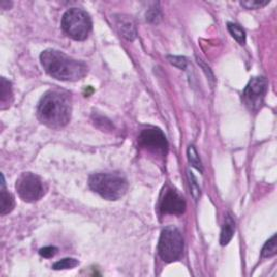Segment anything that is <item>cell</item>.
Instances as JSON below:
<instances>
[{
    "label": "cell",
    "mask_w": 277,
    "mask_h": 277,
    "mask_svg": "<svg viewBox=\"0 0 277 277\" xmlns=\"http://www.w3.org/2000/svg\"><path fill=\"white\" fill-rule=\"evenodd\" d=\"M72 98L69 92L60 89L49 90L40 99L37 117L41 124L51 129H61L70 122Z\"/></svg>",
    "instance_id": "obj_1"
},
{
    "label": "cell",
    "mask_w": 277,
    "mask_h": 277,
    "mask_svg": "<svg viewBox=\"0 0 277 277\" xmlns=\"http://www.w3.org/2000/svg\"><path fill=\"white\" fill-rule=\"evenodd\" d=\"M40 63L50 76L61 81H78L88 73L86 63L54 49H47L41 52Z\"/></svg>",
    "instance_id": "obj_2"
},
{
    "label": "cell",
    "mask_w": 277,
    "mask_h": 277,
    "mask_svg": "<svg viewBox=\"0 0 277 277\" xmlns=\"http://www.w3.org/2000/svg\"><path fill=\"white\" fill-rule=\"evenodd\" d=\"M90 189L107 200H118L128 190V182L118 173H95L89 178Z\"/></svg>",
    "instance_id": "obj_3"
},
{
    "label": "cell",
    "mask_w": 277,
    "mask_h": 277,
    "mask_svg": "<svg viewBox=\"0 0 277 277\" xmlns=\"http://www.w3.org/2000/svg\"><path fill=\"white\" fill-rule=\"evenodd\" d=\"M62 28L74 40H85L92 29V21L85 10L72 8L63 15Z\"/></svg>",
    "instance_id": "obj_4"
},
{
    "label": "cell",
    "mask_w": 277,
    "mask_h": 277,
    "mask_svg": "<svg viewBox=\"0 0 277 277\" xmlns=\"http://www.w3.org/2000/svg\"><path fill=\"white\" fill-rule=\"evenodd\" d=\"M184 240L181 232L174 226H167L158 241V255L163 261L171 263L179 260L183 254Z\"/></svg>",
    "instance_id": "obj_5"
},
{
    "label": "cell",
    "mask_w": 277,
    "mask_h": 277,
    "mask_svg": "<svg viewBox=\"0 0 277 277\" xmlns=\"http://www.w3.org/2000/svg\"><path fill=\"white\" fill-rule=\"evenodd\" d=\"M19 196L26 203L39 200L45 194L44 183L38 175L32 172H25L20 175L15 184Z\"/></svg>",
    "instance_id": "obj_6"
},
{
    "label": "cell",
    "mask_w": 277,
    "mask_h": 277,
    "mask_svg": "<svg viewBox=\"0 0 277 277\" xmlns=\"http://www.w3.org/2000/svg\"><path fill=\"white\" fill-rule=\"evenodd\" d=\"M267 91V80L264 77L251 78L246 86L242 99L250 111L257 112L262 106Z\"/></svg>",
    "instance_id": "obj_7"
},
{
    "label": "cell",
    "mask_w": 277,
    "mask_h": 277,
    "mask_svg": "<svg viewBox=\"0 0 277 277\" xmlns=\"http://www.w3.org/2000/svg\"><path fill=\"white\" fill-rule=\"evenodd\" d=\"M139 144L150 152L166 155L168 150V141L164 132L158 128H147L139 134Z\"/></svg>",
    "instance_id": "obj_8"
},
{
    "label": "cell",
    "mask_w": 277,
    "mask_h": 277,
    "mask_svg": "<svg viewBox=\"0 0 277 277\" xmlns=\"http://www.w3.org/2000/svg\"><path fill=\"white\" fill-rule=\"evenodd\" d=\"M161 211L167 214H182L186 211L187 203L177 191L168 189L161 199Z\"/></svg>",
    "instance_id": "obj_9"
},
{
    "label": "cell",
    "mask_w": 277,
    "mask_h": 277,
    "mask_svg": "<svg viewBox=\"0 0 277 277\" xmlns=\"http://www.w3.org/2000/svg\"><path fill=\"white\" fill-rule=\"evenodd\" d=\"M117 27H118L121 35L127 40H134L137 37V27L133 20L129 16L118 15L116 18Z\"/></svg>",
    "instance_id": "obj_10"
},
{
    "label": "cell",
    "mask_w": 277,
    "mask_h": 277,
    "mask_svg": "<svg viewBox=\"0 0 277 277\" xmlns=\"http://www.w3.org/2000/svg\"><path fill=\"white\" fill-rule=\"evenodd\" d=\"M14 208V198L5 186V178L2 174V188H0V213L3 216L10 213Z\"/></svg>",
    "instance_id": "obj_11"
},
{
    "label": "cell",
    "mask_w": 277,
    "mask_h": 277,
    "mask_svg": "<svg viewBox=\"0 0 277 277\" xmlns=\"http://www.w3.org/2000/svg\"><path fill=\"white\" fill-rule=\"evenodd\" d=\"M12 102V87L11 82L6 78H2V92H0V103L2 108L5 110Z\"/></svg>",
    "instance_id": "obj_12"
},
{
    "label": "cell",
    "mask_w": 277,
    "mask_h": 277,
    "mask_svg": "<svg viewBox=\"0 0 277 277\" xmlns=\"http://www.w3.org/2000/svg\"><path fill=\"white\" fill-rule=\"evenodd\" d=\"M234 232H235V224L231 218L228 217V219H226L223 228H222V231H221L220 242H221L222 246H226L232 240V238L234 236Z\"/></svg>",
    "instance_id": "obj_13"
},
{
    "label": "cell",
    "mask_w": 277,
    "mask_h": 277,
    "mask_svg": "<svg viewBox=\"0 0 277 277\" xmlns=\"http://www.w3.org/2000/svg\"><path fill=\"white\" fill-rule=\"evenodd\" d=\"M228 29L231 35L235 38V40L238 41L239 45L244 46L246 44V33L238 24L228 23Z\"/></svg>",
    "instance_id": "obj_14"
},
{
    "label": "cell",
    "mask_w": 277,
    "mask_h": 277,
    "mask_svg": "<svg viewBox=\"0 0 277 277\" xmlns=\"http://www.w3.org/2000/svg\"><path fill=\"white\" fill-rule=\"evenodd\" d=\"M188 158H189V162L190 164L195 168V169H197L200 173L204 172V168H203V164H201V161L199 158V155L197 153L196 148L191 145L189 146L188 148Z\"/></svg>",
    "instance_id": "obj_15"
},
{
    "label": "cell",
    "mask_w": 277,
    "mask_h": 277,
    "mask_svg": "<svg viewBox=\"0 0 277 277\" xmlns=\"http://www.w3.org/2000/svg\"><path fill=\"white\" fill-rule=\"evenodd\" d=\"M276 234H274L273 236L268 239L265 245L262 248L261 251V256L263 258H271L274 257L277 254V244H276Z\"/></svg>",
    "instance_id": "obj_16"
},
{
    "label": "cell",
    "mask_w": 277,
    "mask_h": 277,
    "mask_svg": "<svg viewBox=\"0 0 277 277\" xmlns=\"http://www.w3.org/2000/svg\"><path fill=\"white\" fill-rule=\"evenodd\" d=\"M79 264L78 260L74 258H65L60 260L53 264V270L61 271V270H71V268L76 267Z\"/></svg>",
    "instance_id": "obj_17"
},
{
    "label": "cell",
    "mask_w": 277,
    "mask_h": 277,
    "mask_svg": "<svg viewBox=\"0 0 277 277\" xmlns=\"http://www.w3.org/2000/svg\"><path fill=\"white\" fill-rule=\"evenodd\" d=\"M189 183H190V188H191V193L192 196L195 200H198L201 194V191L199 188V184L197 183V180L195 178V175L193 174V172L189 171Z\"/></svg>",
    "instance_id": "obj_18"
},
{
    "label": "cell",
    "mask_w": 277,
    "mask_h": 277,
    "mask_svg": "<svg viewBox=\"0 0 277 277\" xmlns=\"http://www.w3.org/2000/svg\"><path fill=\"white\" fill-rule=\"evenodd\" d=\"M268 4H270V0H247V2L240 3V5L245 7L246 9H260Z\"/></svg>",
    "instance_id": "obj_19"
},
{
    "label": "cell",
    "mask_w": 277,
    "mask_h": 277,
    "mask_svg": "<svg viewBox=\"0 0 277 277\" xmlns=\"http://www.w3.org/2000/svg\"><path fill=\"white\" fill-rule=\"evenodd\" d=\"M161 20H162L161 10H159L158 8H156V7L150 8V9L146 13V21L149 23L155 24V23H158Z\"/></svg>",
    "instance_id": "obj_20"
},
{
    "label": "cell",
    "mask_w": 277,
    "mask_h": 277,
    "mask_svg": "<svg viewBox=\"0 0 277 277\" xmlns=\"http://www.w3.org/2000/svg\"><path fill=\"white\" fill-rule=\"evenodd\" d=\"M168 61H169L173 66L178 67V69L180 70H186V67L188 65V61L187 58L184 56H172V55H169L168 56Z\"/></svg>",
    "instance_id": "obj_21"
},
{
    "label": "cell",
    "mask_w": 277,
    "mask_h": 277,
    "mask_svg": "<svg viewBox=\"0 0 277 277\" xmlns=\"http://www.w3.org/2000/svg\"><path fill=\"white\" fill-rule=\"evenodd\" d=\"M57 253V248L53 246L44 247L39 250V255L44 258H52Z\"/></svg>",
    "instance_id": "obj_22"
}]
</instances>
